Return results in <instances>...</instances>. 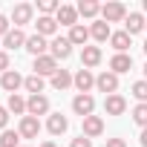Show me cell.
<instances>
[{
	"label": "cell",
	"instance_id": "6da1fadb",
	"mask_svg": "<svg viewBox=\"0 0 147 147\" xmlns=\"http://www.w3.org/2000/svg\"><path fill=\"white\" fill-rule=\"evenodd\" d=\"M72 110H75L81 118H87V115H92V110H95V98L87 95V92H78L75 98H72Z\"/></svg>",
	"mask_w": 147,
	"mask_h": 147
},
{
	"label": "cell",
	"instance_id": "7a4b0ae2",
	"mask_svg": "<svg viewBox=\"0 0 147 147\" xmlns=\"http://www.w3.org/2000/svg\"><path fill=\"white\" fill-rule=\"evenodd\" d=\"M101 18L107 23H118V20L127 18V9H124V3H104L101 6Z\"/></svg>",
	"mask_w": 147,
	"mask_h": 147
},
{
	"label": "cell",
	"instance_id": "3957f363",
	"mask_svg": "<svg viewBox=\"0 0 147 147\" xmlns=\"http://www.w3.org/2000/svg\"><path fill=\"white\" fill-rule=\"evenodd\" d=\"M55 72H58V61L52 58V55H40V58H35V75H55Z\"/></svg>",
	"mask_w": 147,
	"mask_h": 147
},
{
	"label": "cell",
	"instance_id": "277c9868",
	"mask_svg": "<svg viewBox=\"0 0 147 147\" xmlns=\"http://www.w3.org/2000/svg\"><path fill=\"white\" fill-rule=\"evenodd\" d=\"M26 113L29 115H46L49 113V98L46 95H29V101H26Z\"/></svg>",
	"mask_w": 147,
	"mask_h": 147
},
{
	"label": "cell",
	"instance_id": "5b68a950",
	"mask_svg": "<svg viewBox=\"0 0 147 147\" xmlns=\"http://www.w3.org/2000/svg\"><path fill=\"white\" fill-rule=\"evenodd\" d=\"M18 133H20V138H38V133H40V121H38L35 115H23Z\"/></svg>",
	"mask_w": 147,
	"mask_h": 147
},
{
	"label": "cell",
	"instance_id": "8992f818",
	"mask_svg": "<svg viewBox=\"0 0 147 147\" xmlns=\"http://www.w3.org/2000/svg\"><path fill=\"white\" fill-rule=\"evenodd\" d=\"M72 84L78 87V92H87L90 95V90L95 87V75H92L90 69H78L75 75H72Z\"/></svg>",
	"mask_w": 147,
	"mask_h": 147
},
{
	"label": "cell",
	"instance_id": "52a82bcc",
	"mask_svg": "<svg viewBox=\"0 0 147 147\" xmlns=\"http://www.w3.org/2000/svg\"><path fill=\"white\" fill-rule=\"evenodd\" d=\"M55 20L61 23V26H78V9L75 6H66V3H61V9H58V15H55Z\"/></svg>",
	"mask_w": 147,
	"mask_h": 147
},
{
	"label": "cell",
	"instance_id": "ba28073f",
	"mask_svg": "<svg viewBox=\"0 0 147 147\" xmlns=\"http://www.w3.org/2000/svg\"><path fill=\"white\" fill-rule=\"evenodd\" d=\"M95 87H98L101 92H107V95H115V90H118V75H115V72H101V75L95 78Z\"/></svg>",
	"mask_w": 147,
	"mask_h": 147
},
{
	"label": "cell",
	"instance_id": "9c48e42d",
	"mask_svg": "<svg viewBox=\"0 0 147 147\" xmlns=\"http://www.w3.org/2000/svg\"><path fill=\"white\" fill-rule=\"evenodd\" d=\"M23 81L26 78H20V72H15V69H9V72H3V75H0V87H3L6 92H18V87H23Z\"/></svg>",
	"mask_w": 147,
	"mask_h": 147
},
{
	"label": "cell",
	"instance_id": "30bf717a",
	"mask_svg": "<svg viewBox=\"0 0 147 147\" xmlns=\"http://www.w3.org/2000/svg\"><path fill=\"white\" fill-rule=\"evenodd\" d=\"M49 52H52L55 61H58V58H61V61L69 58V55H72V43H69V38H61V35H58V38L49 43Z\"/></svg>",
	"mask_w": 147,
	"mask_h": 147
},
{
	"label": "cell",
	"instance_id": "8fae6325",
	"mask_svg": "<svg viewBox=\"0 0 147 147\" xmlns=\"http://www.w3.org/2000/svg\"><path fill=\"white\" fill-rule=\"evenodd\" d=\"M133 69V58L127 52H115L113 61H110V72H115V75H121V72H130Z\"/></svg>",
	"mask_w": 147,
	"mask_h": 147
},
{
	"label": "cell",
	"instance_id": "7c38bea8",
	"mask_svg": "<svg viewBox=\"0 0 147 147\" xmlns=\"http://www.w3.org/2000/svg\"><path fill=\"white\" fill-rule=\"evenodd\" d=\"M144 23H147V20H144V18H141L138 12H130V15L124 18V32H127V35L133 38V35H138V32L144 29Z\"/></svg>",
	"mask_w": 147,
	"mask_h": 147
},
{
	"label": "cell",
	"instance_id": "4fadbf2b",
	"mask_svg": "<svg viewBox=\"0 0 147 147\" xmlns=\"http://www.w3.org/2000/svg\"><path fill=\"white\" fill-rule=\"evenodd\" d=\"M26 49L35 55V58H40V55H46V49H49V43H46V38L43 35H32V38H26Z\"/></svg>",
	"mask_w": 147,
	"mask_h": 147
},
{
	"label": "cell",
	"instance_id": "5bb4252c",
	"mask_svg": "<svg viewBox=\"0 0 147 147\" xmlns=\"http://www.w3.org/2000/svg\"><path fill=\"white\" fill-rule=\"evenodd\" d=\"M32 12H35V9H32L29 3H18V6H15V12H12L15 29H18V26H23V23H29V20H32Z\"/></svg>",
	"mask_w": 147,
	"mask_h": 147
},
{
	"label": "cell",
	"instance_id": "9a60e30c",
	"mask_svg": "<svg viewBox=\"0 0 147 147\" xmlns=\"http://www.w3.org/2000/svg\"><path fill=\"white\" fill-rule=\"evenodd\" d=\"M81 63H84V69L98 66V63H101V49H98V46H84V49H81Z\"/></svg>",
	"mask_w": 147,
	"mask_h": 147
},
{
	"label": "cell",
	"instance_id": "2e32d148",
	"mask_svg": "<svg viewBox=\"0 0 147 147\" xmlns=\"http://www.w3.org/2000/svg\"><path fill=\"white\" fill-rule=\"evenodd\" d=\"M104 110H107V115H121L124 110H127V101L115 92V95H107V101H104Z\"/></svg>",
	"mask_w": 147,
	"mask_h": 147
},
{
	"label": "cell",
	"instance_id": "e0dca14e",
	"mask_svg": "<svg viewBox=\"0 0 147 147\" xmlns=\"http://www.w3.org/2000/svg\"><path fill=\"white\" fill-rule=\"evenodd\" d=\"M66 127H69V121H66V115H61V113H52V115H49V121H46V130H49L52 136L66 133Z\"/></svg>",
	"mask_w": 147,
	"mask_h": 147
},
{
	"label": "cell",
	"instance_id": "ac0fdd59",
	"mask_svg": "<svg viewBox=\"0 0 147 147\" xmlns=\"http://www.w3.org/2000/svg\"><path fill=\"white\" fill-rule=\"evenodd\" d=\"M104 133V121L98 118V115H87L84 118V136L87 138H95V136H101Z\"/></svg>",
	"mask_w": 147,
	"mask_h": 147
},
{
	"label": "cell",
	"instance_id": "d6986e66",
	"mask_svg": "<svg viewBox=\"0 0 147 147\" xmlns=\"http://www.w3.org/2000/svg\"><path fill=\"white\" fill-rule=\"evenodd\" d=\"M66 38H69V43H72V46H84V43L90 40V29L78 23V26H72V29H69V35H66Z\"/></svg>",
	"mask_w": 147,
	"mask_h": 147
},
{
	"label": "cell",
	"instance_id": "ffe728a7",
	"mask_svg": "<svg viewBox=\"0 0 147 147\" xmlns=\"http://www.w3.org/2000/svg\"><path fill=\"white\" fill-rule=\"evenodd\" d=\"M35 26H38V35H43V38H49V35L58 32V20L55 18H46V15H40Z\"/></svg>",
	"mask_w": 147,
	"mask_h": 147
},
{
	"label": "cell",
	"instance_id": "44dd1931",
	"mask_svg": "<svg viewBox=\"0 0 147 147\" xmlns=\"http://www.w3.org/2000/svg\"><path fill=\"white\" fill-rule=\"evenodd\" d=\"M90 35H92L98 43H104V40H110V38H113V32H110V23H107V20H95V23H92V29H90Z\"/></svg>",
	"mask_w": 147,
	"mask_h": 147
},
{
	"label": "cell",
	"instance_id": "7402d4cb",
	"mask_svg": "<svg viewBox=\"0 0 147 147\" xmlns=\"http://www.w3.org/2000/svg\"><path fill=\"white\" fill-rule=\"evenodd\" d=\"M3 46H6V49H20V46L26 49V35H23L20 29H12V32L3 38Z\"/></svg>",
	"mask_w": 147,
	"mask_h": 147
},
{
	"label": "cell",
	"instance_id": "603a6c76",
	"mask_svg": "<svg viewBox=\"0 0 147 147\" xmlns=\"http://www.w3.org/2000/svg\"><path fill=\"white\" fill-rule=\"evenodd\" d=\"M110 43H113L115 52H127V49H130V35H127V32H113Z\"/></svg>",
	"mask_w": 147,
	"mask_h": 147
},
{
	"label": "cell",
	"instance_id": "cb8c5ba5",
	"mask_svg": "<svg viewBox=\"0 0 147 147\" xmlns=\"http://www.w3.org/2000/svg\"><path fill=\"white\" fill-rule=\"evenodd\" d=\"M75 9H78V15H84V18H95V15L101 12V6L95 3V0H81Z\"/></svg>",
	"mask_w": 147,
	"mask_h": 147
},
{
	"label": "cell",
	"instance_id": "d4e9b609",
	"mask_svg": "<svg viewBox=\"0 0 147 147\" xmlns=\"http://www.w3.org/2000/svg\"><path fill=\"white\" fill-rule=\"evenodd\" d=\"M69 84H72V75H69L66 69H58L55 75H52V87H55V90H66Z\"/></svg>",
	"mask_w": 147,
	"mask_h": 147
},
{
	"label": "cell",
	"instance_id": "484cf974",
	"mask_svg": "<svg viewBox=\"0 0 147 147\" xmlns=\"http://www.w3.org/2000/svg\"><path fill=\"white\" fill-rule=\"evenodd\" d=\"M23 87H26L32 95H43V78H40V75H29V78L23 81Z\"/></svg>",
	"mask_w": 147,
	"mask_h": 147
},
{
	"label": "cell",
	"instance_id": "4316f807",
	"mask_svg": "<svg viewBox=\"0 0 147 147\" xmlns=\"http://www.w3.org/2000/svg\"><path fill=\"white\" fill-rule=\"evenodd\" d=\"M9 113H15V115H20V113H26V101L15 92V95H9Z\"/></svg>",
	"mask_w": 147,
	"mask_h": 147
},
{
	"label": "cell",
	"instance_id": "83f0119b",
	"mask_svg": "<svg viewBox=\"0 0 147 147\" xmlns=\"http://www.w3.org/2000/svg\"><path fill=\"white\" fill-rule=\"evenodd\" d=\"M20 141V133H12V130H3V136H0V147H18Z\"/></svg>",
	"mask_w": 147,
	"mask_h": 147
},
{
	"label": "cell",
	"instance_id": "f1b7e54d",
	"mask_svg": "<svg viewBox=\"0 0 147 147\" xmlns=\"http://www.w3.org/2000/svg\"><path fill=\"white\" fill-rule=\"evenodd\" d=\"M133 121H136V124H138L141 130L147 127V104H138V107L133 110Z\"/></svg>",
	"mask_w": 147,
	"mask_h": 147
},
{
	"label": "cell",
	"instance_id": "f546056e",
	"mask_svg": "<svg viewBox=\"0 0 147 147\" xmlns=\"http://www.w3.org/2000/svg\"><path fill=\"white\" fill-rule=\"evenodd\" d=\"M38 9L46 15V18H52V12L58 15V9H61V3H58V0H40V3H38Z\"/></svg>",
	"mask_w": 147,
	"mask_h": 147
},
{
	"label": "cell",
	"instance_id": "4dcf8cb0",
	"mask_svg": "<svg viewBox=\"0 0 147 147\" xmlns=\"http://www.w3.org/2000/svg\"><path fill=\"white\" fill-rule=\"evenodd\" d=\"M133 95L138 98V104H147V81H136L133 84Z\"/></svg>",
	"mask_w": 147,
	"mask_h": 147
},
{
	"label": "cell",
	"instance_id": "1f68e13d",
	"mask_svg": "<svg viewBox=\"0 0 147 147\" xmlns=\"http://www.w3.org/2000/svg\"><path fill=\"white\" fill-rule=\"evenodd\" d=\"M69 147H92V141L87 138V136H78V138H72V144Z\"/></svg>",
	"mask_w": 147,
	"mask_h": 147
},
{
	"label": "cell",
	"instance_id": "d6a6232c",
	"mask_svg": "<svg viewBox=\"0 0 147 147\" xmlns=\"http://www.w3.org/2000/svg\"><path fill=\"white\" fill-rule=\"evenodd\" d=\"M9 32H12V29H9V18H3V15H0V35L6 38Z\"/></svg>",
	"mask_w": 147,
	"mask_h": 147
},
{
	"label": "cell",
	"instance_id": "836d02e7",
	"mask_svg": "<svg viewBox=\"0 0 147 147\" xmlns=\"http://www.w3.org/2000/svg\"><path fill=\"white\" fill-rule=\"evenodd\" d=\"M6 121H9V107H0V130L6 127Z\"/></svg>",
	"mask_w": 147,
	"mask_h": 147
},
{
	"label": "cell",
	"instance_id": "e575fe53",
	"mask_svg": "<svg viewBox=\"0 0 147 147\" xmlns=\"http://www.w3.org/2000/svg\"><path fill=\"white\" fill-rule=\"evenodd\" d=\"M0 72H9V55L0 52Z\"/></svg>",
	"mask_w": 147,
	"mask_h": 147
},
{
	"label": "cell",
	"instance_id": "d590c367",
	"mask_svg": "<svg viewBox=\"0 0 147 147\" xmlns=\"http://www.w3.org/2000/svg\"><path fill=\"white\" fill-rule=\"evenodd\" d=\"M107 147H127L124 138H107Z\"/></svg>",
	"mask_w": 147,
	"mask_h": 147
},
{
	"label": "cell",
	"instance_id": "8d00e7d4",
	"mask_svg": "<svg viewBox=\"0 0 147 147\" xmlns=\"http://www.w3.org/2000/svg\"><path fill=\"white\" fill-rule=\"evenodd\" d=\"M138 141H141V147H147V127L141 130V136H138Z\"/></svg>",
	"mask_w": 147,
	"mask_h": 147
},
{
	"label": "cell",
	"instance_id": "74e56055",
	"mask_svg": "<svg viewBox=\"0 0 147 147\" xmlns=\"http://www.w3.org/2000/svg\"><path fill=\"white\" fill-rule=\"evenodd\" d=\"M40 147H55V141H43V144H40Z\"/></svg>",
	"mask_w": 147,
	"mask_h": 147
},
{
	"label": "cell",
	"instance_id": "f35d334b",
	"mask_svg": "<svg viewBox=\"0 0 147 147\" xmlns=\"http://www.w3.org/2000/svg\"><path fill=\"white\" fill-rule=\"evenodd\" d=\"M144 81H147V63H144Z\"/></svg>",
	"mask_w": 147,
	"mask_h": 147
},
{
	"label": "cell",
	"instance_id": "ab89813d",
	"mask_svg": "<svg viewBox=\"0 0 147 147\" xmlns=\"http://www.w3.org/2000/svg\"><path fill=\"white\" fill-rule=\"evenodd\" d=\"M141 6H144V12H147V0H144V3H141Z\"/></svg>",
	"mask_w": 147,
	"mask_h": 147
},
{
	"label": "cell",
	"instance_id": "60d3db41",
	"mask_svg": "<svg viewBox=\"0 0 147 147\" xmlns=\"http://www.w3.org/2000/svg\"><path fill=\"white\" fill-rule=\"evenodd\" d=\"M144 55H147V40H144Z\"/></svg>",
	"mask_w": 147,
	"mask_h": 147
},
{
	"label": "cell",
	"instance_id": "b9f144b4",
	"mask_svg": "<svg viewBox=\"0 0 147 147\" xmlns=\"http://www.w3.org/2000/svg\"><path fill=\"white\" fill-rule=\"evenodd\" d=\"M144 29H147V23H144Z\"/></svg>",
	"mask_w": 147,
	"mask_h": 147
}]
</instances>
